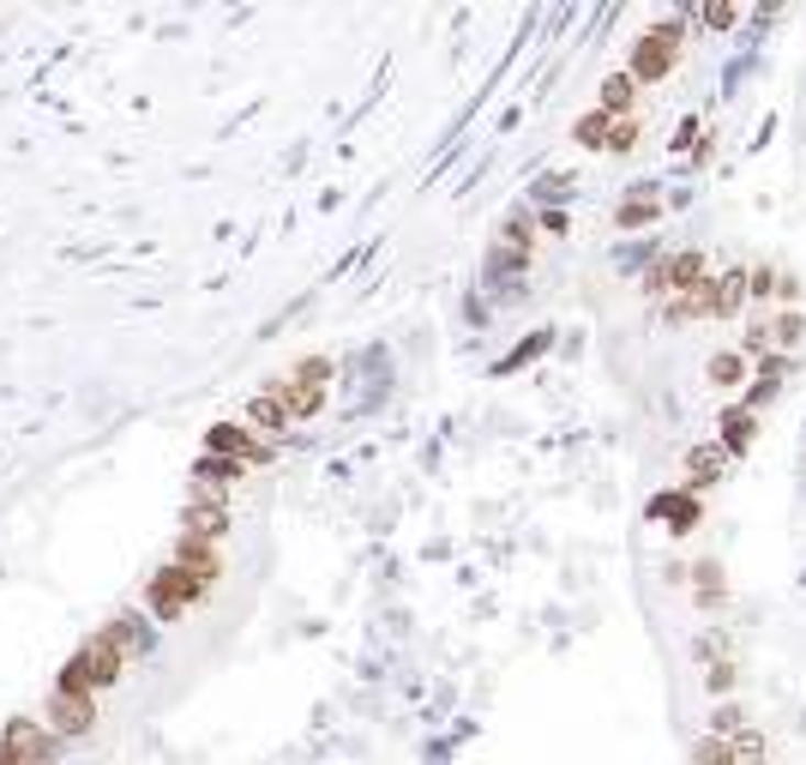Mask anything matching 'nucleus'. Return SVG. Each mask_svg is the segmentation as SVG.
Wrapping results in <instances>:
<instances>
[{
    "label": "nucleus",
    "instance_id": "1",
    "mask_svg": "<svg viewBox=\"0 0 806 765\" xmlns=\"http://www.w3.org/2000/svg\"><path fill=\"white\" fill-rule=\"evenodd\" d=\"M121 669H126L121 645H114L109 633H91V640L73 652L67 669H60L55 687H67V693H97V687H114V681H121Z\"/></svg>",
    "mask_w": 806,
    "mask_h": 765
},
{
    "label": "nucleus",
    "instance_id": "2",
    "mask_svg": "<svg viewBox=\"0 0 806 765\" xmlns=\"http://www.w3.org/2000/svg\"><path fill=\"white\" fill-rule=\"evenodd\" d=\"M205 591H211V584H205V579H194V572H181V567H163L157 579L145 584V615H151V621H175V615H187V609H194Z\"/></svg>",
    "mask_w": 806,
    "mask_h": 765
},
{
    "label": "nucleus",
    "instance_id": "3",
    "mask_svg": "<svg viewBox=\"0 0 806 765\" xmlns=\"http://www.w3.org/2000/svg\"><path fill=\"white\" fill-rule=\"evenodd\" d=\"M91 723H97V699L91 693H67V687L48 693L43 730L55 735V742H79V735H91Z\"/></svg>",
    "mask_w": 806,
    "mask_h": 765
},
{
    "label": "nucleus",
    "instance_id": "4",
    "mask_svg": "<svg viewBox=\"0 0 806 765\" xmlns=\"http://www.w3.org/2000/svg\"><path fill=\"white\" fill-rule=\"evenodd\" d=\"M325 380H331V362L325 356H313V362H296L277 386H284V398H289V411H296V423H307V416L325 404Z\"/></svg>",
    "mask_w": 806,
    "mask_h": 765
},
{
    "label": "nucleus",
    "instance_id": "5",
    "mask_svg": "<svg viewBox=\"0 0 806 765\" xmlns=\"http://www.w3.org/2000/svg\"><path fill=\"white\" fill-rule=\"evenodd\" d=\"M674 55H681V24H656V31H644V43L632 48V79L638 85H656L662 73L674 67Z\"/></svg>",
    "mask_w": 806,
    "mask_h": 765
},
{
    "label": "nucleus",
    "instance_id": "6",
    "mask_svg": "<svg viewBox=\"0 0 806 765\" xmlns=\"http://www.w3.org/2000/svg\"><path fill=\"white\" fill-rule=\"evenodd\" d=\"M205 452H217V458H235V465H247V470H260L265 458H272V446H265L253 428H235V423H223V428H211L205 435Z\"/></svg>",
    "mask_w": 806,
    "mask_h": 765
},
{
    "label": "nucleus",
    "instance_id": "7",
    "mask_svg": "<svg viewBox=\"0 0 806 765\" xmlns=\"http://www.w3.org/2000/svg\"><path fill=\"white\" fill-rule=\"evenodd\" d=\"M102 633H109V640L121 645V657H126V663L157 652V627H151V615H145V609H121V615H114Z\"/></svg>",
    "mask_w": 806,
    "mask_h": 765
},
{
    "label": "nucleus",
    "instance_id": "8",
    "mask_svg": "<svg viewBox=\"0 0 806 765\" xmlns=\"http://www.w3.org/2000/svg\"><path fill=\"white\" fill-rule=\"evenodd\" d=\"M705 284H710V272H705L698 253H674L669 265L650 272V296H669V289H686V296H693V289H705Z\"/></svg>",
    "mask_w": 806,
    "mask_h": 765
},
{
    "label": "nucleus",
    "instance_id": "9",
    "mask_svg": "<svg viewBox=\"0 0 806 765\" xmlns=\"http://www.w3.org/2000/svg\"><path fill=\"white\" fill-rule=\"evenodd\" d=\"M0 742L19 754V765H55V735H48L43 723H31V718L7 723V735H0Z\"/></svg>",
    "mask_w": 806,
    "mask_h": 765
},
{
    "label": "nucleus",
    "instance_id": "10",
    "mask_svg": "<svg viewBox=\"0 0 806 765\" xmlns=\"http://www.w3.org/2000/svg\"><path fill=\"white\" fill-rule=\"evenodd\" d=\"M181 518H187V537H205V543H217L229 531V513H223V494L217 489H194Z\"/></svg>",
    "mask_w": 806,
    "mask_h": 765
},
{
    "label": "nucleus",
    "instance_id": "11",
    "mask_svg": "<svg viewBox=\"0 0 806 765\" xmlns=\"http://www.w3.org/2000/svg\"><path fill=\"white\" fill-rule=\"evenodd\" d=\"M698 765H764V735H735V742H698Z\"/></svg>",
    "mask_w": 806,
    "mask_h": 765
},
{
    "label": "nucleus",
    "instance_id": "12",
    "mask_svg": "<svg viewBox=\"0 0 806 765\" xmlns=\"http://www.w3.org/2000/svg\"><path fill=\"white\" fill-rule=\"evenodd\" d=\"M169 567H181V572H194V579L217 584V572H223V555H217V543H205V537H187V531H181V543H175Z\"/></svg>",
    "mask_w": 806,
    "mask_h": 765
},
{
    "label": "nucleus",
    "instance_id": "13",
    "mask_svg": "<svg viewBox=\"0 0 806 765\" xmlns=\"http://www.w3.org/2000/svg\"><path fill=\"white\" fill-rule=\"evenodd\" d=\"M289 423H296V411H289L284 386H265L260 398L247 404V428H253V435H284Z\"/></svg>",
    "mask_w": 806,
    "mask_h": 765
},
{
    "label": "nucleus",
    "instance_id": "14",
    "mask_svg": "<svg viewBox=\"0 0 806 765\" xmlns=\"http://www.w3.org/2000/svg\"><path fill=\"white\" fill-rule=\"evenodd\" d=\"M241 477H247V465L217 458V452H205L199 465H194V489H229V482H241Z\"/></svg>",
    "mask_w": 806,
    "mask_h": 765
},
{
    "label": "nucleus",
    "instance_id": "15",
    "mask_svg": "<svg viewBox=\"0 0 806 765\" xmlns=\"http://www.w3.org/2000/svg\"><path fill=\"white\" fill-rule=\"evenodd\" d=\"M722 458H728V446H698V452L686 458V489H710V482L722 477Z\"/></svg>",
    "mask_w": 806,
    "mask_h": 765
},
{
    "label": "nucleus",
    "instance_id": "16",
    "mask_svg": "<svg viewBox=\"0 0 806 765\" xmlns=\"http://www.w3.org/2000/svg\"><path fill=\"white\" fill-rule=\"evenodd\" d=\"M638 97V79L632 73H614V79L603 85V114H614V121H626V109H632Z\"/></svg>",
    "mask_w": 806,
    "mask_h": 765
},
{
    "label": "nucleus",
    "instance_id": "17",
    "mask_svg": "<svg viewBox=\"0 0 806 765\" xmlns=\"http://www.w3.org/2000/svg\"><path fill=\"white\" fill-rule=\"evenodd\" d=\"M735 735H747V711H740L735 699H722V706L710 711V742H735Z\"/></svg>",
    "mask_w": 806,
    "mask_h": 765
},
{
    "label": "nucleus",
    "instance_id": "18",
    "mask_svg": "<svg viewBox=\"0 0 806 765\" xmlns=\"http://www.w3.org/2000/svg\"><path fill=\"white\" fill-rule=\"evenodd\" d=\"M608 133H614V114H584L578 127H572V139H578V145H590V151H608Z\"/></svg>",
    "mask_w": 806,
    "mask_h": 765
},
{
    "label": "nucleus",
    "instance_id": "19",
    "mask_svg": "<svg viewBox=\"0 0 806 765\" xmlns=\"http://www.w3.org/2000/svg\"><path fill=\"white\" fill-rule=\"evenodd\" d=\"M722 440H728V452H747V440H752V411L747 404L722 416Z\"/></svg>",
    "mask_w": 806,
    "mask_h": 765
},
{
    "label": "nucleus",
    "instance_id": "20",
    "mask_svg": "<svg viewBox=\"0 0 806 765\" xmlns=\"http://www.w3.org/2000/svg\"><path fill=\"white\" fill-rule=\"evenodd\" d=\"M740 368H747V362H740V350H722V356H710V386H740V380H747V374H740Z\"/></svg>",
    "mask_w": 806,
    "mask_h": 765
},
{
    "label": "nucleus",
    "instance_id": "21",
    "mask_svg": "<svg viewBox=\"0 0 806 765\" xmlns=\"http://www.w3.org/2000/svg\"><path fill=\"white\" fill-rule=\"evenodd\" d=\"M693 591H698V603H722V572H716V560H698Z\"/></svg>",
    "mask_w": 806,
    "mask_h": 765
},
{
    "label": "nucleus",
    "instance_id": "22",
    "mask_svg": "<svg viewBox=\"0 0 806 765\" xmlns=\"http://www.w3.org/2000/svg\"><path fill=\"white\" fill-rule=\"evenodd\" d=\"M656 218V194H632L620 206V229H638V223H650Z\"/></svg>",
    "mask_w": 806,
    "mask_h": 765
},
{
    "label": "nucleus",
    "instance_id": "23",
    "mask_svg": "<svg viewBox=\"0 0 806 765\" xmlns=\"http://www.w3.org/2000/svg\"><path fill=\"white\" fill-rule=\"evenodd\" d=\"M740 289H747V272H722V277H716V314L740 308Z\"/></svg>",
    "mask_w": 806,
    "mask_h": 765
},
{
    "label": "nucleus",
    "instance_id": "24",
    "mask_svg": "<svg viewBox=\"0 0 806 765\" xmlns=\"http://www.w3.org/2000/svg\"><path fill=\"white\" fill-rule=\"evenodd\" d=\"M698 19L716 24V31H728V24L740 19V7H728V0H710V7H698Z\"/></svg>",
    "mask_w": 806,
    "mask_h": 765
},
{
    "label": "nucleus",
    "instance_id": "25",
    "mask_svg": "<svg viewBox=\"0 0 806 765\" xmlns=\"http://www.w3.org/2000/svg\"><path fill=\"white\" fill-rule=\"evenodd\" d=\"M638 145V121H614V133H608V151H632Z\"/></svg>",
    "mask_w": 806,
    "mask_h": 765
},
{
    "label": "nucleus",
    "instance_id": "26",
    "mask_svg": "<svg viewBox=\"0 0 806 765\" xmlns=\"http://www.w3.org/2000/svg\"><path fill=\"white\" fill-rule=\"evenodd\" d=\"M735 681V663H710V687H728Z\"/></svg>",
    "mask_w": 806,
    "mask_h": 765
}]
</instances>
